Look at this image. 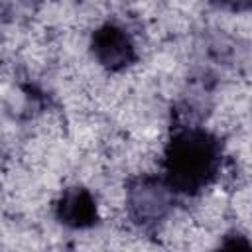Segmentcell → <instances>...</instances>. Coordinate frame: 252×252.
I'll use <instances>...</instances> for the list:
<instances>
[{
	"mask_svg": "<svg viewBox=\"0 0 252 252\" xmlns=\"http://www.w3.org/2000/svg\"><path fill=\"white\" fill-rule=\"evenodd\" d=\"M222 144L201 126H177L163 150L161 179L173 195L195 197L220 173Z\"/></svg>",
	"mask_w": 252,
	"mask_h": 252,
	"instance_id": "cell-1",
	"label": "cell"
},
{
	"mask_svg": "<svg viewBox=\"0 0 252 252\" xmlns=\"http://www.w3.org/2000/svg\"><path fill=\"white\" fill-rule=\"evenodd\" d=\"M173 191L158 175H142L126 189V207L134 224L144 230L156 228L165 220L173 207Z\"/></svg>",
	"mask_w": 252,
	"mask_h": 252,
	"instance_id": "cell-2",
	"label": "cell"
},
{
	"mask_svg": "<svg viewBox=\"0 0 252 252\" xmlns=\"http://www.w3.org/2000/svg\"><path fill=\"white\" fill-rule=\"evenodd\" d=\"M93 57L106 71L118 73L136 61V45L124 28L116 24H102L93 32L91 37Z\"/></svg>",
	"mask_w": 252,
	"mask_h": 252,
	"instance_id": "cell-3",
	"label": "cell"
},
{
	"mask_svg": "<svg viewBox=\"0 0 252 252\" xmlns=\"http://www.w3.org/2000/svg\"><path fill=\"white\" fill-rule=\"evenodd\" d=\"M57 220L67 228H91L98 222V209L93 193L85 187L65 189L55 205Z\"/></svg>",
	"mask_w": 252,
	"mask_h": 252,
	"instance_id": "cell-4",
	"label": "cell"
}]
</instances>
